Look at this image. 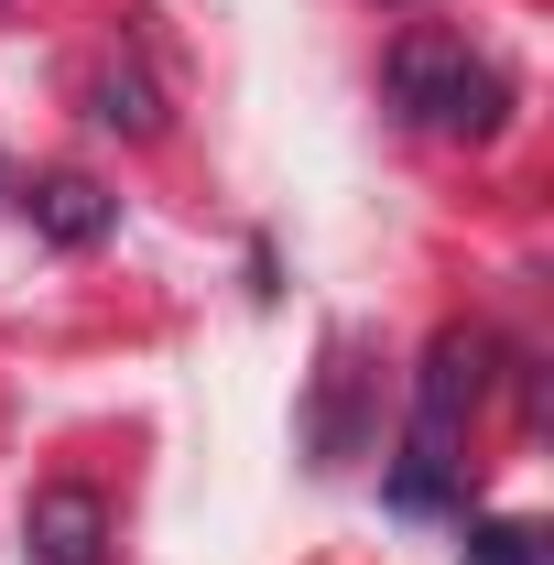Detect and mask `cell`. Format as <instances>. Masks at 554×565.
<instances>
[{
	"mask_svg": "<svg viewBox=\"0 0 554 565\" xmlns=\"http://www.w3.org/2000/svg\"><path fill=\"white\" fill-rule=\"evenodd\" d=\"M22 555H33V565H109V500L76 490V479L33 490V511H22Z\"/></svg>",
	"mask_w": 554,
	"mask_h": 565,
	"instance_id": "3",
	"label": "cell"
},
{
	"mask_svg": "<svg viewBox=\"0 0 554 565\" xmlns=\"http://www.w3.org/2000/svg\"><path fill=\"white\" fill-rule=\"evenodd\" d=\"M87 120L120 141H152L163 131V87L141 76V55H98V76H87Z\"/></svg>",
	"mask_w": 554,
	"mask_h": 565,
	"instance_id": "5",
	"label": "cell"
},
{
	"mask_svg": "<svg viewBox=\"0 0 554 565\" xmlns=\"http://www.w3.org/2000/svg\"><path fill=\"white\" fill-rule=\"evenodd\" d=\"M33 228H44L55 250H98V239L120 228V196H109L98 174H44V185H33Z\"/></svg>",
	"mask_w": 554,
	"mask_h": 565,
	"instance_id": "4",
	"label": "cell"
},
{
	"mask_svg": "<svg viewBox=\"0 0 554 565\" xmlns=\"http://www.w3.org/2000/svg\"><path fill=\"white\" fill-rule=\"evenodd\" d=\"M0 11H11V0H0Z\"/></svg>",
	"mask_w": 554,
	"mask_h": 565,
	"instance_id": "7",
	"label": "cell"
},
{
	"mask_svg": "<svg viewBox=\"0 0 554 565\" xmlns=\"http://www.w3.org/2000/svg\"><path fill=\"white\" fill-rule=\"evenodd\" d=\"M468 565H544V544H533L522 522H479V533H468Z\"/></svg>",
	"mask_w": 554,
	"mask_h": 565,
	"instance_id": "6",
	"label": "cell"
},
{
	"mask_svg": "<svg viewBox=\"0 0 554 565\" xmlns=\"http://www.w3.org/2000/svg\"><path fill=\"white\" fill-rule=\"evenodd\" d=\"M392 109L424 120V131H457V141H489L500 131V109H511V87L489 55H468V33H403L392 44Z\"/></svg>",
	"mask_w": 554,
	"mask_h": 565,
	"instance_id": "2",
	"label": "cell"
},
{
	"mask_svg": "<svg viewBox=\"0 0 554 565\" xmlns=\"http://www.w3.org/2000/svg\"><path fill=\"white\" fill-rule=\"evenodd\" d=\"M479 338L468 327H446L435 349H424V381H414V446H403V468H392V500L403 511H446L457 500V424L479 414Z\"/></svg>",
	"mask_w": 554,
	"mask_h": 565,
	"instance_id": "1",
	"label": "cell"
}]
</instances>
